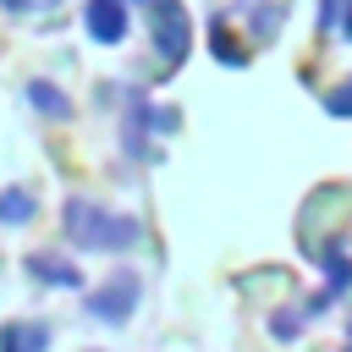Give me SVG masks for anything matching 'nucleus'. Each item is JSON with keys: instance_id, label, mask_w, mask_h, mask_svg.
Instances as JSON below:
<instances>
[{"instance_id": "1", "label": "nucleus", "mask_w": 352, "mask_h": 352, "mask_svg": "<svg viewBox=\"0 0 352 352\" xmlns=\"http://www.w3.org/2000/svg\"><path fill=\"white\" fill-rule=\"evenodd\" d=\"M66 236H72L77 248L110 253V248H132L143 231H138V220L110 214V209H99L94 198H72V204H66Z\"/></svg>"}, {"instance_id": "2", "label": "nucleus", "mask_w": 352, "mask_h": 352, "mask_svg": "<svg viewBox=\"0 0 352 352\" xmlns=\"http://www.w3.org/2000/svg\"><path fill=\"white\" fill-rule=\"evenodd\" d=\"M138 292H143V280H138L132 270H110V280L88 297V314H94L99 324H121V319L138 308Z\"/></svg>"}, {"instance_id": "3", "label": "nucleus", "mask_w": 352, "mask_h": 352, "mask_svg": "<svg viewBox=\"0 0 352 352\" xmlns=\"http://www.w3.org/2000/svg\"><path fill=\"white\" fill-rule=\"evenodd\" d=\"M148 33H154V50L165 60H182L187 44H192V22L176 0H154V16H148Z\"/></svg>"}, {"instance_id": "4", "label": "nucleus", "mask_w": 352, "mask_h": 352, "mask_svg": "<svg viewBox=\"0 0 352 352\" xmlns=\"http://www.w3.org/2000/svg\"><path fill=\"white\" fill-rule=\"evenodd\" d=\"M82 22H88V38L94 44H121L126 38V0H88L82 6Z\"/></svg>"}, {"instance_id": "5", "label": "nucleus", "mask_w": 352, "mask_h": 352, "mask_svg": "<svg viewBox=\"0 0 352 352\" xmlns=\"http://www.w3.org/2000/svg\"><path fill=\"white\" fill-rule=\"evenodd\" d=\"M28 270L44 280V286H82V275L72 270V258H60V253H33L28 258Z\"/></svg>"}, {"instance_id": "6", "label": "nucleus", "mask_w": 352, "mask_h": 352, "mask_svg": "<svg viewBox=\"0 0 352 352\" xmlns=\"http://www.w3.org/2000/svg\"><path fill=\"white\" fill-rule=\"evenodd\" d=\"M50 346V324H6L0 352H44Z\"/></svg>"}, {"instance_id": "7", "label": "nucleus", "mask_w": 352, "mask_h": 352, "mask_svg": "<svg viewBox=\"0 0 352 352\" xmlns=\"http://www.w3.org/2000/svg\"><path fill=\"white\" fill-rule=\"evenodd\" d=\"M33 192H22V187H0V226H28L33 220Z\"/></svg>"}, {"instance_id": "8", "label": "nucleus", "mask_w": 352, "mask_h": 352, "mask_svg": "<svg viewBox=\"0 0 352 352\" xmlns=\"http://www.w3.org/2000/svg\"><path fill=\"white\" fill-rule=\"evenodd\" d=\"M22 94H28V104H33V110H44V116H66V99H60V88H55V82H28Z\"/></svg>"}, {"instance_id": "9", "label": "nucleus", "mask_w": 352, "mask_h": 352, "mask_svg": "<svg viewBox=\"0 0 352 352\" xmlns=\"http://www.w3.org/2000/svg\"><path fill=\"white\" fill-rule=\"evenodd\" d=\"M324 110H330V116H352V82H346V88H336V94L324 99Z\"/></svg>"}, {"instance_id": "10", "label": "nucleus", "mask_w": 352, "mask_h": 352, "mask_svg": "<svg viewBox=\"0 0 352 352\" xmlns=\"http://www.w3.org/2000/svg\"><path fill=\"white\" fill-rule=\"evenodd\" d=\"M346 33H352V16H346Z\"/></svg>"}]
</instances>
